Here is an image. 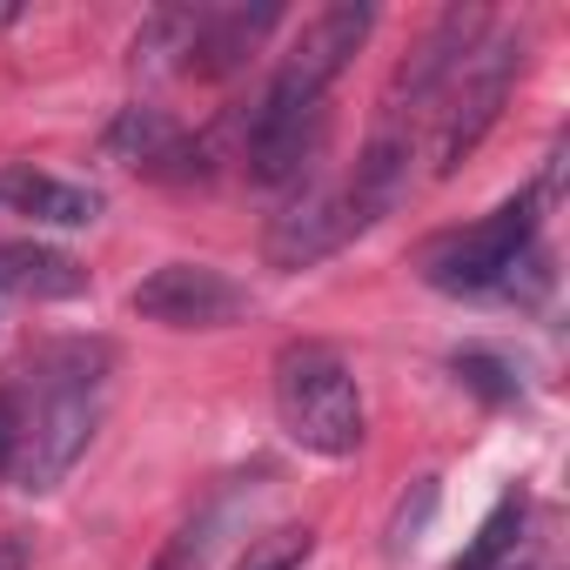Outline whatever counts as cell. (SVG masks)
<instances>
[{
    "mask_svg": "<svg viewBox=\"0 0 570 570\" xmlns=\"http://www.w3.org/2000/svg\"><path fill=\"white\" fill-rule=\"evenodd\" d=\"M115 350L101 336H61L0 376V483L48 497L101 430Z\"/></svg>",
    "mask_w": 570,
    "mask_h": 570,
    "instance_id": "obj_1",
    "label": "cell"
},
{
    "mask_svg": "<svg viewBox=\"0 0 570 570\" xmlns=\"http://www.w3.org/2000/svg\"><path fill=\"white\" fill-rule=\"evenodd\" d=\"M370 28H376L370 8H323L316 21H303L296 48L282 55L275 81L255 101L248 135H242V155H248L255 181L282 188V181H303L309 175V161L323 155V95L350 68V55L370 41Z\"/></svg>",
    "mask_w": 570,
    "mask_h": 570,
    "instance_id": "obj_2",
    "label": "cell"
},
{
    "mask_svg": "<svg viewBox=\"0 0 570 570\" xmlns=\"http://www.w3.org/2000/svg\"><path fill=\"white\" fill-rule=\"evenodd\" d=\"M275 416L282 436L309 456H356L363 450V390L343 350L330 343H282L275 350Z\"/></svg>",
    "mask_w": 570,
    "mask_h": 570,
    "instance_id": "obj_3",
    "label": "cell"
},
{
    "mask_svg": "<svg viewBox=\"0 0 570 570\" xmlns=\"http://www.w3.org/2000/svg\"><path fill=\"white\" fill-rule=\"evenodd\" d=\"M517 68H523V41L517 35H497V41H476L443 75V88L423 108L430 115V168L436 175H456L476 155V141L490 135V121H497V108H503V95L517 81Z\"/></svg>",
    "mask_w": 570,
    "mask_h": 570,
    "instance_id": "obj_4",
    "label": "cell"
},
{
    "mask_svg": "<svg viewBox=\"0 0 570 570\" xmlns=\"http://www.w3.org/2000/svg\"><path fill=\"white\" fill-rule=\"evenodd\" d=\"M537 195L503 202L476 228H456L423 248V282L443 296H483V289H517V275L537 268Z\"/></svg>",
    "mask_w": 570,
    "mask_h": 570,
    "instance_id": "obj_5",
    "label": "cell"
},
{
    "mask_svg": "<svg viewBox=\"0 0 570 570\" xmlns=\"http://www.w3.org/2000/svg\"><path fill=\"white\" fill-rule=\"evenodd\" d=\"M128 309L161 323V330H222L248 309V289L208 262H161L148 282H135Z\"/></svg>",
    "mask_w": 570,
    "mask_h": 570,
    "instance_id": "obj_6",
    "label": "cell"
},
{
    "mask_svg": "<svg viewBox=\"0 0 570 570\" xmlns=\"http://www.w3.org/2000/svg\"><path fill=\"white\" fill-rule=\"evenodd\" d=\"M0 208L21 222H41V228H88L101 215V195L81 181L41 175V168H0Z\"/></svg>",
    "mask_w": 570,
    "mask_h": 570,
    "instance_id": "obj_7",
    "label": "cell"
},
{
    "mask_svg": "<svg viewBox=\"0 0 570 570\" xmlns=\"http://www.w3.org/2000/svg\"><path fill=\"white\" fill-rule=\"evenodd\" d=\"M88 289V268L68 248L48 242H0V296H21V303H68Z\"/></svg>",
    "mask_w": 570,
    "mask_h": 570,
    "instance_id": "obj_8",
    "label": "cell"
},
{
    "mask_svg": "<svg viewBox=\"0 0 570 570\" xmlns=\"http://www.w3.org/2000/svg\"><path fill=\"white\" fill-rule=\"evenodd\" d=\"M108 148H115L128 168H148V175H161L168 161H181V155H188L181 128H175L161 108H121V121L108 128Z\"/></svg>",
    "mask_w": 570,
    "mask_h": 570,
    "instance_id": "obj_9",
    "label": "cell"
},
{
    "mask_svg": "<svg viewBox=\"0 0 570 570\" xmlns=\"http://www.w3.org/2000/svg\"><path fill=\"white\" fill-rule=\"evenodd\" d=\"M235 503H242V490H222L215 503H202L168 543H161V557L148 563V570H202L208 563V550H215V537L228 530V517H235Z\"/></svg>",
    "mask_w": 570,
    "mask_h": 570,
    "instance_id": "obj_10",
    "label": "cell"
},
{
    "mask_svg": "<svg viewBox=\"0 0 570 570\" xmlns=\"http://www.w3.org/2000/svg\"><path fill=\"white\" fill-rule=\"evenodd\" d=\"M523 517H530V503L523 497H503L490 517H483V530H476V543L450 563V570H497L503 557H517V537H523Z\"/></svg>",
    "mask_w": 570,
    "mask_h": 570,
    "instance_id": "obj_11",
    "label": "cell"
},
{
    "mask_svg": "<svg viewBox=\"0 0 570 570\" xmlns=\"http://www.w3.org/2000/svg\"><path fill=\"white\" fill-rule=\"evenodd\" d=\"M309 550H316V530H309V523H282V530H262V537L242 550L235 570H303Z\"/></svg>",
    "mask_w": 570,
    "mask_h": 570,
    "instance_id": "obj_12",
    "label": "cell"
}]
</instances>
